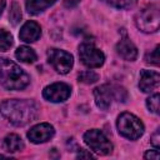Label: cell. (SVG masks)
<instances>
[{"label": "cell", "instance_id": "1", "mask_svg": "<svg viewBox=\"0 0 160 160\" xmlns=\"http://www.w3.org/2000/svg\"><path fill=\"white\" fill-rule=\"evenodd\" d=\"M1 115L15 126H24L38 116V106L31 100H5L0 104Z\"/></svg>", "mask_w": 160, "mask_h": 160}, {"label": "cell", "instance_id": "2", "mask_svg": "<svg viewBox=\"0 0 160 160\" xmlns=\"http://www.w3.org/2000/svg\"><path fill=\"white\" fill-rule=\"evenodd\" d=\"M30 79L28 74L14 61L0 59V84L8 90H21L28 86Z\"/></svg>", "mask_w": 160, "mask_h": 160}, {"label": "cell", "instance_id": "3", "mask_svg": "<svg viewBox=\"0 0 160 160\" xmlns=\"http://www.w3.org/2000/svg\"><path fill=\"white\" fill-rule=\"evenodd\" d=\"M94 98H95L96 105L100 109L108 110L114 100L124 102L125 99H126V91L122 88H119V86H115V85L104 84L101 86H98L94 90Z\"/></svg>", "mask_w": 160, "mask_h": 160}, {"label": "cell", "instance_id": "4", "mask_svg": "<svg viewBox=\"0 0 160 160\" xmlns=\"http://www.w3.org/2000/svg\"><path fill=\"white\" fill-rule=\"evenodd\" d=\"M118 130L124 138L136 140L144 134V124L134 114L122 112L118 118Z\"/></svg>", "mask_w": 160, "mask_h": 160}, {"label": "cell", "instance_id": "5", "mask_svg": "<svg viewBox=\"0 0 160 160\" xmlns=\"http://www.w3.org/2000/svg\"><path fill=\"white\" fill-rule=\"evenodd\" d=\"M136 26L144 32H155L160 25V10L158 5H150L138 12L135 18Z\"/></svg>", "mask_w": 160, "mask_h": 160}, {"label": "cell", "instance_id": "6", "mask_svg": "<svg viewBox=\"0 0 160 160\" xmlns=\"http://www.w3.org/2000/svg\"><path fill=\"white\" fill-rule=\"evenodd\" d=\"M84 141L94 152L99 155H108L112 151V144L105 134L98 129L88 130L84 134Z\"/></svg>", "mask_w": 160, "mask_h": 160}, {"label": "cell", "instance_id": "7", "mask_svg": "<svg viewBox=\"0 0 160 160\" xmlns=\"http://www.w3.org/2000/svg\"><path fill=\"white\" fill-rule=\"evenodd\" d=\"M79 56H80L81 62L85 66L91 68V69L100 68L105 61V56L102 51L95 48L91 42H82L79 46Z\"/></svg>", "mask_w": 160, "mask_h": 160}, {"label": "cell", "instance_id": "8", "mask_svg": "<svg viewBox=\"0 0 160 160\" xmlns=\"http://www.w3.org/2000/svg\"><path fill=\"white\" fill-rule=\"evenodd\" d=\"M48 59L59 74H68L74 65L72 55L60 49H50L48 51Z\"/></svg>", "mask_w": 160, "mask_h": 160}, {"label": "cell", "instance_id": "9", "mask_svg": "<svg viewBox=\"0 0 160 160\" xmlns=\"http://www.w3.org/2000/svg\"><path fill=\"white\" fill-rule=\"evenodd\" d=\"M70 94L71 89L65 82H54L51 85H48L42 90V96L51 102H62L68 100Z\"/></svg>", "mask_w": 160, "mask_h": 160}, {"label": "cell", "instance_id": "10", "mask_svg": "<svg viewBox=\"0 0 160 160\" xmlns=\"http://www.w3.org/2000/svg\"><path fill=\"white\" fill-rule=\"evenodd\" d=\"M54 134H55V130H54L52 125H50L48 122H41V124L32 126L29 130L28 138L34 144H41V142L50 140L54 136Z\"/></svg>", "mask_w": 160, "mask_h": 160}, {"label": "cell", "instance_id": "11", "mask_svg": "<svg viewBox=\"0 0 160 160\" xmlns=\"http://www.w3.org/2000/svg\"><path fill=\"white\" fill-rule=\"evenodd\" d=\"M160 84V75L152 70H141L139 88L144 92H151L159 88Z\"/></svg>", "mask_w": 160, "mask_h": 160}, {"label": "cell", "instance_id": "12", "mask_svg": "<svg viewBox=\"0 0 160 160\" xmlns=\"http://www.w3.org/2000/svg\"><path fill=\"white\" fill-rule=\"evenodd\" d=\"M41 35V28L38 22L32 21V20H29L26 21L22 28L20 29V32H19V38L20 40L25 41V42H32V41H36Z\"/></svg>", "mask_w": 160, "mask_h": 160}, {"label": "cell", "instance_id": "13", "mask_svg": "<svg viewBox=\"0 0 160 160\" xmlns=\"http://www.w3.org/2000/svg\"><path fill=\"white\" fill-rule=\"evenodd\" d=\"M116 51H118V54L122 59H125L128 61H134L136 59V56H138V49H136V46L128 38H122L116 44Z\"/></svg>", "mask_w": 160, "mask_h": 160}, {"label": "cell", "instance_id": "14", "mask_svg": "<svg viewBox=\"0 0 160 160\" xmlns=\"http://www.w3.org/2000/svg\"><path fill=\"white\" fill-rule=\"evenodd\" d=\"M58 0H26V10L31 15H38L54 5Z\"/></svg>", "mask_w": 160, "mask_h": 160}, {"label": "cell", "instance_id": "15", "mask_svg": "<svg viewBox=\"0 0 160 160\" xmlns=\"http://www.w3.org/2000/svg\"><path fill=\"white\" fill-rule=\"evenodd\" d=\"M15 56H16L18 60H20V61H22V62H26V64H32V62H35L36 59H38L36 52H35L31 48L25 46V45L19 46V48L16 49Z\"/></svg>", "mask_w": 160, "mask_h": 160}, {"label": "cell", "instance_id": "16", "mask_svg": "<svg viewBox=\"0 0 160 160\" xmlns=\"http://www.w3.org/2000/svg\"><path fill=\"white\" fill-rule=\"evenodd\" d=\"M4 146L6 149V151L9 152H16L24 149V142L21 140V138L16 134H9L5 139H4Z\"/></svg>", "mask_w": 160, "mask_h": 160}, {"label": "cell", "instance_id": "17", "mask_svg": "<svg viewBox=\"0 0 160 160\" xmlns=\"http://www.w3.org/2000/svg\"><path fill=\"white\" fill-rule=\"evenodd\" d=\"M12 45V35L6 30H0V51H8Z\"/></svg>", "mask_w": 160, "mask_h": 160}, {"label": "cell", "instance_id": "18", "mask_svg": "<svg viewBox=\"0 0 160 160\" xmlns=\"http://www.w3.org/2000/svg\"><path fill=\"white\" fill-rule=\"evenodd\" d=\"M99 80V75L94 72L92 70H85L79 74V81L84 84H94Z\"/></svg>", "mask_w": 160, "mask_h": 160}, {"label": "cell", "instance_id": "19", "mask_svg": "<svg viewBox=\"0 0 160 160\" xmlns=\"http://www.w3.org/2000/svg\"><path fill=\"white\" fill-rule=\"evenodd\" d=\"M9 19H10L12 25H18L20 22V20H21V9H20L18 2L11 4L10 12H9Z\"/></svg>", "mask_w": 160, "mask_h": 160}, {"label": "cell", "instance_id": "20", "mask_svg": "<svg viewBox=\"0 0 160 160\" xmlns=\"http://www.w3.org/2000/svg\"><path fill=\"white\" fill-rule=\"evenodd\" d=\"M106 1L108 4L118 9H130L138 2V0H106Z\"/></svg>", "mask_w": 160, "mask_h": 160}, {"label": "cell", "instance_id": "21", "mask_svg": "<svg viewBox=\"0 0 160 160\" xmlns=\"http://www.w3.org/2000/svg\"><path fill=\"white\" fill-rule=\"evenodd\" d=\"M159 99H160L159 94H154V95H151V96L146 100V106H148V109H149L151 112H154V114H159Z\"/></svg>", "mask_w": 160, "mask_h": 160}, {"label": "cell", "instance_id": "22", "mask_svg": "<svg viewBox=\"0 0 160 160\" xmlns=\"http://www.w3.org/2000/svg\"><path fill=\"white\" fill-rule=\"evenodd\" d=\"M145 60H146V62H150V64H154L155 66H159V46H156L150 54H148Z\"/></svg>", "mask_w": 160, "mask_h": 160}, {"label": "cell", "instance_id": "23", "mask_svg": "<svg viewBox=\"0 0 160 160\" xmlns=\"http://www.w3.org/2000/svg\"><path fill=\"white\" fill-rule=\"evenodd\" d=\"M144 158L148 159V160H158V159L160 158V154H159L158 148H156V149H152V150H148V151L145 152Z\"/></svg>", "mask_w": 160, "mask_h": 160}, {"label": "cell", "instance_id": "24", "mask_svg": "<svg viewBox=\"0 0 160 160\" xmlns=\"http://www.w3.org/2000/svg\"><path fill=\"white\" fill-rule=\"evenodd\" d=\"M160 138H159V130H156L155 131V134L152 135V138H151V144L155 146V148H159L160 146Z\"/></svg>", "mask_w": 160, "mask_h": 160}, {"label": "cell", "instance_id": "25", "mask_svg": "<svg viewBox=\"0 0 160 160\" xmlns=\"http://www.w3.org/2000/svg\"><path fill=\"white\" fill-rule=\"evenodd\" d=\"M78 158H86V159H91V158H94L90 152H88L86 150H84V149H80V151L78 152Z\"/></svg>", "mask_w": 160, "mask_h": 160}, {"label": "cell", "instance_id": "26", "mask_svg": "<svg viewBox=\"0 0 160 160\" xmlns=\"http://www.w3.org/2000/svg\"><path fill=\"white\" fill-rule=\"evenodd\" d=\"M80 2V0H64V5L66 8H74Z\"/></svg>", "mask_w": 160, "mask_h": 160}, {"label": "cell", "instance_id": "27", "mask_svg": "<svg viewBox=\"0 0 160 160\" xmlns=\"http://www.w3.org/2000/svg\"><path fill=\"white\" fill-rule=\"evenodd\" d=\"M4 8H5V0H0V15H1Z\"/></svg>", "mask_w": 160, "mask_h": 160}]
</instances>
